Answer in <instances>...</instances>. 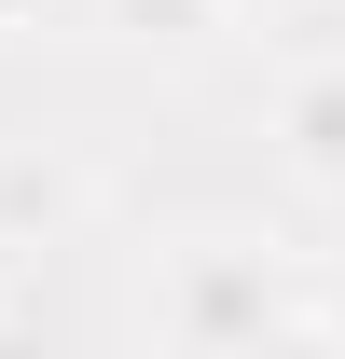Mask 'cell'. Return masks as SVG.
Returning <instances> with one entry per match:
<instances>
[{"label":"cell","mask_w":345,"mask_h":359,"mask_svg":"<svg viewBox=\"0 0 345 359\" xmlns=\"http://www.w3.org/2000/svg\"><path fill=\"white\" fill-rule=\"evenodd\" d=\"M276 318H290V304H276V276H249V263H208V276H194V290L166 304V332L221 346V332H276Z\"/></svg>","instance_id":"cell-1"},{"label":"cell","mask_w":345,"mask_h":359,"mask_svg":"<svg viewBox=\"0 0 345 359\" xmlns=\"http://www.w3.org/2000/svg\"><path fill=\"white\" fill-rule=\"evenodd\" d=\"M290 152H304V180H345V69L290 83Z\"/></svg>","instance_id":"cell-2"},{"label":"cell","mask_w":345,"mask_h":359,"mask_svg":"<svg viewBox=\"0 0 345 359\" xmlns=\"http://www.w3.org/2000/svg\"><path fill=\"white\" fill-rule=\"evenodd\" d=\"M208 14H221V0H125L138 42H208Z\"/></svg>","instance_id":"cell-3"},{"label":"cell","mask_w":345,"mask_h":359,"mask_svg":"<svg viewBox=\"0 0 345 359\" xmlns=\"http://www.w3.org/2000/svg\"><path fill=\"white\" fill-rule=\"evenodd\" d=\"M28 14H42V0H0V28H28Z\"/></svg>","instance_id":"cell-4"},{"label":"cell","mask_w":345,"mask_h":359,"mask_svg":"<svg viewBox=\"0 0 345 359\" xmlns=\"http://www.w3.org/2000/svg\"><path fill=\"white\" fill-rule=\"evenodd\" d=\"M221 14H249V0H221Z\"/></svg>","instance_id":"cell-5"}]
</instances>
